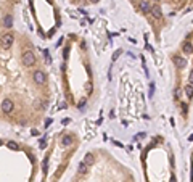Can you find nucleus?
Returning a JSON list of instances; mask_svg holds the SVG:
<instances>
[{"label":"nucleus","instance_id":"4468645a","mask_svg":"<svg viewBox=\"0 0 193 182\" xmlns=\"http://www.w3.org/2000/svg\"><path fill=\"white\" fill-rule=\"evenodd\" d=\"M87 169H89V168L85 166L84 163H81V164H79V174H85V173H87Z\"/></svg>","mask_w":193,"mask_h":182},{"label":"nucleus","instance_id":"f257e3e1","mask_svg":"<svg viewBox=\"0 0 193 182\" xmlns=\"http://www.w3.org/2000/svg\"><path fill=\"white\" fill-rule=\"evenodd\" d=\"M13 40H15V37H13L11 32H6L2 36V39H0V45H2V49H10V47L13 45Z\"/></svg>","mask_w":193,"mask_h":182},{"label":"nucleus","instance_id":"9d476101","mask_svg":"<svg viewBox=\"0 0 193 182\" xmlns=\"http://www.w3.org/2000/svg\"><path fill=\"white\" fill-rule=\"evenodd\" d=\"M71 142H72L71 135H64V137H63V140H61V143H63V147H69V145H71Z\"/></svg>","mask_w":193,"mask_h":182},{"label":"nucleus","instance_id":"0eeeda50","mask_svg":"<svg viewBox=\"0 0 193 182\" xmlns=\"http://www.w3.org/2000/svg\"><path fill=\"white\" fill-rule=\"evenodd\" d=\"M94 161H95V158H94V155H92V153H87V155H85V158H84V161H82V163L85 164V166H92V164H94Z\"/></svg>","mask_w":193,"mask_h":182},{"label":"nucleus","instance_id":"f3484780","mask_svg":"<svg viewBox=\"0 0 193 182\" xmlns=\"http://www.w3.org/2000/svg\"><path fill=\"white\" fill-rule=\"evenodd\" d=\"M188 81H190V85H193V70L190 71V76H188Z\"/></svg>","mask_w":193,"mask_h":182},{"label":"nucleus","instance_id":"ddd939ff","mask_svg":"<svg viewBox=\"0 0 193 182\" xmlns=\"http://www.w3.org/2000/svg\"><path fill=\"white\" fill-rule=\"evenodd\" d=\"M184 52H185V53H192V52H193V47H192L190 42H187V44L184 45Z\"/></svg>","mask_w":193,"mask_h":182},{"label":"nucleus","instance_id":"1a4fd4ad","mask_svg":"<svg viewBox=\"0 0 193 182\" xmlns=\"http://www.w3.org/2000/svg\"><path fill=\"white\" fill-rule=\"evenodd\" d=\"M6 147H8L10 150H13V152H18V150H19L18 143H16V142H13V140H10V142H6Z\"/></svg>","mask_w":193,"mask_h":182},{"label":"nucleus","instance_id":"6ab92c4d","mask_svg":"<svg viewBox=\"0 0 193 182\" xmlns=\"http://www.w3.org/2000/svg\"><path fill=\"white\" fill-rule=\"evenodd\" d=\"M84 105H85V100H81V102H79V108H84Z\"/></svg>","mask_w":193,"mask_h":182},{"label":"nucleus","instance_id":"f8f14e48","mask_svg":"<svg viewBox=\"0 0 193 182\" xmlns=\"http://www.w3.org/2000/svg\"><path fill=\"white\" fill-rule=\"evenodd\" d=\"M185 94H187V97H188V98H192V97H193V85H190V84L185 85Z\"/></svg>","mask_w":193,"mask_h":182},{"label":"nucleus","instance_id":"412c9836","mask_svg":"<svg viewBox=\"0 0 193 182\" xmlns=\"http://www.w3.org/2000/svg\"><path fill=\"white\" fill-rule=\"evenodd\" d=\"M171 182H175V177H171Z\"/></svg>","mask_w":193,"mask_h":182},{"label":"nucleus","instance_id":"4be33fe9","mask_svg":"<svg viewBox=\"0 0 193 182\" xmlns=\"http://www.w3.org/2000/svg\"><path fill=\"white\" fill-rule=\"evenodd\" d=\"M90 2H92V3H96V2H98V0H90Z\"/></svg>","mask_w":193,"mask_h":182},{"label":"nucleus","instance_id":"20e7f679","mask_svg":"<svg viewBox=\"0 0 193 182\" xmlns=\"http://www.w3.org/2000/svg\"><path fill=\"white\" fill-rule=\"evenodd\" d=\"M13 102L10 100V98H5V100L2 102V110H3V113H10L13 110Z\"/></svg>","mask_w":193,"mask_h":182},{"label":"nucleus","instance_id":"6e6552de","mask_svg":"<svg viewBox=\"0 0 193 182\" xmlns=\"http://www.w3.org/2000/svg\"><path fill=\"white\" fill-rule=\"evenodd\" d=\"M150 8H151V6L148 5V2H145V0L140 2V10H142L143 13H148V11H150Z\"/></svg>","mask_w":193,"mask_h":182},{"label":"nucleus","instance_id":"2eb2a0df","mask_svg":"<svg viewBox=\"0 0 193 182\" xmlns=\"http://www.w3.org/2000/svg\"><path fill=\"white\" fill-rule=\"evenodd\" d=\"M3 23H5V26H6V27H11V24H13V19H11V16H6V18L3 19Z\"/></svg>","mask_w":193,"mask_h":182},{"label":"nucleus","instance_id":"7ed1b4c3","mask_svg":"<svg viewBox=\"0 0 193 182\" xmlns=\"http://www.w3.org/2000/svg\"><path fill=\"white\" fill-rule=\"evenodd\" d=\"M34 82L39 84V85L45 84V74H44L42 71H36V73H34Z\"/></svg>","mask_w":193,"mask_h":182},{"label":"nucleus","instance_id":"a211bd4d","mask_svg":"<svg viewBox=\"0 0 193 182\" xmlns=\"http://www.w3.org/2000/svg\"><path fill=\"white\" fill-rule=\"evenodd\" d=\"M39 143H40V148H45V145H47V143H45V140H44V139H42V140H40V142H39Z\"/></svg>","mask_w":193,"mask_h":182},{"label":"nucleus","instance_id":"aec40b11","mask_svg":"<svg viewBox=\"0 0 193 182\" xmlns=\"http://www.w3.org/2000/svg\"><path fill=\"white\" fill-rule=\"evenodd\" d=\"M175 98H180V90H179V89L175 90Z\"/></svg>","mask_w":193,"mask_h":182},{"label":"nucleus","instance_id":"423d86ee","mask_svg":"<svg viewBox=\"0 0 193 182\" xmlns=\"http://www.w3.org/2000/svg\"><path fill=\"white\" fill-rule=\"evenodd\" d=\"M150 13L153 15V18H161V15H163V13H161V6L159 5H153L150 8Z\"/></svg>","mask_w":193,"mask_h":182},{"label":"nucleus","instance_id":"9b49d317","mask_svg":"<svg viewBox=\"0 0 193 182\" xmlns=\"http://www.w3.org/2000/svg\"><path fill=\"white\" fill-rule=\"evenodd\" d=\"M84 87H85V92H87V94H92V92H94V84H92V81H87Z\"/></svg>","mask_w":193,"mask_h":182},{"label":"nucleus","instance_id":"39448f33","mask_svg":"<svg viewBox=\"0 0 193 182\" xmlns=\"http://www.w3.org/2000/svg\"><path fill=\"white\" fill-rule=\"evenodd\" d=\"M172 61H174V64L177 68H185L187 66V60H185V58H182V57H177V55H175V57H172Z\"/></svg>","mask_w":193,"mask_h":182},{"label":"nucleus","instance_id":"dca6fc26","mask_svg":"<svg viewBox=\"0 0 193 182\" xmlns=\"http://www.w3.org/2000/svg\"><path fill=\"white\" fill-rule=\"evenodd\" d=\"M119 55H121V50H116V52L113 53V60H118V58H119Z\"/></svg>","mask_w":193,"mask_h":182},{"label":"nucleus","instance_id":"f03ea898","mask_svg":"<svg viewBox=\"0 0 193 182\" xmlns=\"http://www.w3.org/2000/svg\"><path fill=\"white\" fill-rule=\"evenodd\" d=\"M36 61V55L32 53V50H26L23 53V64L24 66H32Z\"/></svg>","mask_w":193,"mask_h":182}]
</instances>
